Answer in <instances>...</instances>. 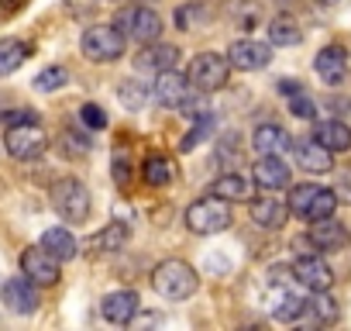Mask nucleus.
<instances>
[{"instance_id": "obj_30", "label": "nucleus", "mask_w": 351, "mask_h": 331, "mask_svg": "<svg viewBox=\"0 0 351 331\" xmlns=\"http://www.w3.org/2000/svg\"><path fill=\"white\" fill-rule=\"evenodd\" d=\"M265 32H269V42H272V45H282V49H289V45H300V42H303V32H300L296 18H289V14L272 18Z\"/></svg>"}, {"instance_id": "obj_32", "label": "nucleus", "mask_w": 351, "mask_h": 331, "mask_svg": "<svg viewBox=\"0 0 351 331\" xmlns=\"http://www.w3.org/2000/svg\"><path fill=\"white\" fill-rule=\"evenodd\" d=\"M117 100L128 107V111H141L148 100H152V87H145L141 80H124L117 87Z\"/></svg>"}, {"instance_id": "obj_24", "label": "nucleus", "mask_w": 351, "mask_h": 331, "mask_svg": "<svg viewBox=\"0 0 351 331\" xmlns=\"http://www.w3.org/2000/svg\"><path fill=\"white\" fill-rule=\"evenodd\" d=\"M128 242H131V228H128V221H110V225H104V228L90 238V249L104 255V252H121Z\"/></svg>"}, {"instance_id": "obj_27", "label": "nucleus", "mask_w": 351, "mask_h": 331, "mask_svg": "<svg viewBox=\"0 0 351 331\" xmlns=\"http://www.w3.org/2000/svg\"><path fill=\"white\" fill-rule=\"evenodd\" d=\"M172 176H176L172 159H169V155H162V152H152V155L141 162V180H145L152 190L169 187V183H172Z\"/></svg>"}, {"instance_id": "obj_36", "label": "nucleus", "mask_w": 351, "mask_h": 331, "mask_svg": "<svg viewBox=\"0 0 351 331\" xmlns=\"http://www.w3.org/2000/svg\"><path fill=\"white\" fill-rule=\"evenodd\" d=\"M289 114H293V117H300V121H317V104L306 97V90L289 97Z\"/></svg>"}, {"instance_id": "obj_11", "label": "nucleus", "mask_w": 351, "mask_h": 331, "mask_svg": "<svg viewBox=\"0 0 351 331\" xmlns=\"http://www.w3.org/2000/svg\"><path fill=\"white\" fill-rule=\"evenodd\" d=\"M0 300H4L8 310L28 317V314H35L38 304H42V297H38V283H32V279L21 273V276H14V279H8L4 286H0Z\"/></svg>"}, {"instance_id": "obj_33", "label": "nucleus", "mask_w": 351, "mask_h": 331, "mask_svg": "<svg viewBox=\"0 0 351 331\" xmlns=\"http://www.w3.org/2000/svg\"><path fill=\"white\" fill-rule=\"evenodd\" d=\"M69 83V73L62 69V66H49V69H42L38 76H35V90L38 93H56V90H62Z\"/></svg>"}, {"instance_id": "obj_10", "label": "nucleus", "mask_w": 351, "mask_h": 331, "mask_svg": "<svg viewBox=\"0 0 351 331\" xmlns=\"http://www.w3.org/2000/svg\"><path fill=\"white\" fill-rule=\"evenodd\" d=\"M59 266H62V262H59L56 255H49L42 245H32V249L21 252V273H25L32 283H38V286H56L59 276H62Z\"/></svg>"}, {"instance_id": "obj_5", "label": "nucleus", "mask_w": 351, "mask_h": 331, "mask_svg": "<svg viewBox=\"0 0 351 331\" xmlns=\"http://www.w3.org/2000/svg\"><path fill=\"white\" fill-rule=\"evenodd\" d=\"M80 49L90 62H117L128 49V38L117 32V25H93L83 32Z\"/></svg>"}, {"instance_id": "obj_21", "label": "nucleus", "mask_w": 351, "mask_h": 331, "mask_svg": "<svg viewBox=\"0 0 351 331\" xmlns=\"http://www.w3.org/2000/svg\"><path fill=\"white\" fill-rule=\"evenodd\" d=\"M272 307H269V314L276 317V321H282V324H296L303 314H306V300L296 293V283L289 286H276V293H272V300H269Z\"/></svg>"}, {"instance_id": "obj_26", "label": "nucleus", "mask_w": 351, "mask_h": 331, "mask_svg": "<svg viewBox=\"0 0 351 331\" xmlns=\"http://www.w3.org/2000/svg\"><path fill=\"white\" fill-rule=\"evenodd\" d=\"M313 138H317L324 148H330L334 155L351 148V128H348L344 121H317V124H313Z\"/></svg>"}, {"instance_id": "obj_8", "label": "nucleus", "mask_w": 351, "mask_h": 331, "mask_svg": "<svg viewBox=\"0 0 351 331\" xmlns=\"http://www.w3.org/2000/svg\"><path fill=\"white\" fill-rule=\"evenodd\" d=\"M4 145H8V152H11L14 159H21V162H35V159L45 155V148H49V135L42 131V124H18V128H8Z\"/></svg>"}, {"instance_id": "obj_34", "label": "nucleus", "mask_w": 351, "mask_h": 331, "mask_svg": "<svg viewBox=\"0 0 351 331\" xmlns=\"http://www.w3.org/2000/svg\"><path fill=\"white\" fill-rule=\"evenodd\" d=\"M241 155H245V148H241V138H238L234 131L217 141V159H221L224 166H241Z\"/></svg>"}, {"instance_id": "obj_6", "label": "nucleus", "mask_w": 351, "mask_h": 331, "mask_svg": "<svg viewBox=\"0 0 351 331\" xmlns=\"http://www.w3.org/2000/svg\"><path fill=\"white\" fill-rule=\"evenodd\" d=\"M114 25L124 38H131L138 45H148V42L162 38V14L152 11V8H124V11H117Z\"/></svg>"}, {"instance_id": "obj_31", "label": "nucleus", "mask_w": 351, "mask_h": 331, "mask_svg": "<svg viewBox=\"0 0 351 331\" xmlns=\"http://www.w3.org/2000/svg\"><path fill=\"white\" fill-rule=\"evenodd\" d=\"M306 310L313 314L317 324H334L341 317V307H337V300L327 290H313V297L306 300Z\"/></svg>"}, {"instance_id": "obj_42", "label": "nucleus", "mask_w": 351, "mask_h": 331, "mask_svg": "<svg viewBox=\"0 0 351 331\" xmlns=\"http://www.w3.org/2000/svg\"><path fill=\"white\" fill-rule=\"evenodd\" d=\"M279 93H286V97L303 93V83H300V80H279Z\"/></svg>"}, {"instance_id": "obj_43", "label": "nucleus", "mask_w": 351, "mask_h": 331, "mask_svg": "<svg viewBox=\"0 0 351 331\" xmlns=\"http://www.w3.org/2000/svg\"><path fill=\"white\" fill-rule=\"evenodd\" d=\"M313 4H317V8H334L337 0H313Z\"/></svg>"}, {"instance_id": "obj_12", "label": "nucleus", "mask_w": 351, "mask_h": 331, "mask_svg": "<svg viewBox=\"0 0 351 331\" xmlns=\"http://www.w3.org/2000/svg\"><path fill=\"white\" fill-rule=\"evenodd\" d=\"M228 59H231V69L258 73V69H265L272 62V49L265 42H255V38H238V42H231Z\"/></svg>"}, {"instance_id": "obj_7", "label": "nucleus", "mask_w": 351, "mask_h": 331, "mask_svg": "<svg viewBox=\"0 0 351 331\" xmlns=\"http://www.w3.org/2000/svg\"><path fill=\"white\" fill-rule=\"evenodd\" d=\"M190 83L197 87V90H204V93H210V90H221V87H228V80H231V59L228 56H221V52H200L193 62H190Z\"/></svg>"}, {"instance_id": "obj_25", "label": "nucleus", "mask_w": 351, "mask_h": 331, "mask_svg": "<svg viewBox=\"0 0 351 331\" xmlns=\"http://www.w3.org/2000/svg\"><path fill=\"white\" fill-rule=\"evenodd\" d=\"M38 245H42L49 255H56L59 262H69V259H76V252H80V242H76V235H73L69 228H49Z\"/></svg>"}, {"instance_id": "obj_39", "label": "nucleus", "mask_w": 351, "mask_h": 331, "mask_svg": "<svg viewBox=\"0 0 351 331\" xmlns=\"http://www.w3.org/2000/svg\"><path fill=\"white\" fill-rule=\"evenodd\" d=\"M4 128H18V124H38V111H32V107H11V111H4Z\"/></svg>"}, {"instance_id": "obj_15", "label": "nucleus", "mask_w": 351, "mask_h": 331, "mask_svg": "<svg viewBox=\"0 0 351 331\" xmlns=\"http://www.w3.org/2000/svg\"><path fill=\"white\" fill-rule=\"evenodd\" d=\"M293 276H296V283L306 286L310 293H313V290H330V283H334L330 266H327L324 255H317V252H310V255H296V262H293Z\"/></svg>"}, {"instance_id": "obj_13", "label": "nucleus", "mask_w": 351, "mask_h": 331, "mask_svg": "<svg viewBox=\"0 0 351 331\" xmlns=\"http://www.w3.org/2000/svg\"><path fill=\"white\" fill-rule=\"evenodd\" d=\"M252 221L262 228V231H279L289 218V204H282L276 197V190H262V197H252V207H248Z\"/></svg>"}, {"instance_id": "obj_38", "label": "nucleus", "mask_w": 351, "mask_h": 331, "mask_svg": "<svg viewBox=\"0 0 351 331\" xmlns=\"http://www.w3.org/2000/svg\"><path fill=\"white\" fill-rule=\"evenodd\" d=\"M110 173H114V183H117L121 190H128V187H131V159H128L124 152H114V166H110Z\"/></svg>"}, {"instance_id": "obj_28", "label": "nucleus", "mask_w": 351, "mask_h": 331, "mask_svg": "<svg viewBox=\"0 0 351 331\" xmlns=\"http://www.w3.org/2000/svg\"><path fill=\"white\" fill-rule=\"evenodd\" d=\"M28 56H32V45L21 42V38H4L0 42V80L18 73L28 62Z\"/></svg>"}, {"instance_id": "obj_3", "label": "nucleus", "mask_w": 351, "mask_h": 331, "mask_svg": "<svg viewBox=\"0 0 351 331\" xmlns=\"http://www.w3.org/2000/svg\"><path fill=\"white\" fill-rule=\"evenodd\" d=\"M289 214L303 218V221H320V218H330L337 211V194L327 190V187H317V183H296L289 190Z\"/></svg>"}, {"instance_id": "obj_23", "label": "nucleus", "mask_w": 351, "mask_h": 331, "mask_svg": "<svg viewBox=\"0 0 351 331\" xmlns=\"http://www.w3.org/2000/svg\"><path fill=\"white\" fill-rule=\"evenodd\" d=\"M289 145H293V138L282 124H258L252 135V148L258 155H282V152H289Z\"/></svg>"}, {"instance_id": "obj_2", "label": "nucleus", "mask_w": 351, "mask_h": 331, "mask_svg": "<svg viewBox=\"0 0 351 331\" xmlns=\"http://www.w3.org/2000/svg\"><path fill=\"white\" fill-rule=\"evenodd\" d=\"M183 221H186V228L193 235H221V231L231 228V204L224 197H217V194L200 197V201H193L186 207Z\"/></svg>"}, {"instance_id": "obj_9", "label": "nucleus", "mask_w": 351, "mask_h": 331, "mask_svg": "<svg viewBox=\"0 0 351 331\" xmlns=\"http://www.w3.org/2000/svg\"><path fill=\"white\" fill-rule=\"evenodd\" d=\"M190 76L176 73V69H165V73H155V83H152V100L165 111H183L186 100H190Z\"/></svg>"}, {"instance_id": "obj_22", "label": "nucleus", "mask_w": 351, "mask_h": 331, "mask_svg": "<svg viewBox=\"0 0 351 331\" xmlns=\"http://www.w3.org/2000/svg\"><path fill=\"white\" fill-rule=\"evenodd\" d=\"M183 114H190L193 117V128L183 135V141H180V152H193L204 138H210L214 135V124H217V117H214V111L210 107H193V100H186V107H183Z\"/></svg>"}, {"instance_id": "obj_19", "label": "nucleus", "mask_w": 351, "mask_h": 331, "mask_svg": "<svg viewBox=\"0 0 351 331\" xmlns=\"http://www.w3.org/2000/svg\"><path fill=\"white\" fill-rule=\"evenodd\" d=\"M138 293L134 290H110L104 300H100V314H104V321H110V324H131L134 321V314H138Z\"/></svg>"}, {"instance_id": "obj_4", "label": "nucleus", "mask_w": 351, "mask_h": 331, "mask_svg": "<svg viewBox=\"0 0 351 331\" xmlns=\"http://www.w3.org/2000/svg\"><path fill=\"white\" fill-rule=\"evenodd\" d=\"M49 194H52V207H56V214H59L62 221L80 225V221L90 218L93 201H90V190H86L76 176H62V180H56Z\"/></svg>"}, {"instance_id": "obj_29", "label": "nucleus", "mask_w": 351, "mask_h": 331, "mask_svg": "<svg viewBox=\"0 0 351 331\" xmlns=\"http://www.w3.org/2000/svg\"><path fill=\"white\" fill-rule=\"evenodd\" d=\"M210 194L224 197L228 204H234V201H252V180L241 176V173H224L221 180H214Z\"/></svg>"}, {"instance_id": "obj_20", "label": "nucleus", "mask_w": 351, "mask_h": 331, "mask_svg": "<svg viewBox=\"0 0 351 331\" xmlns=\"http://www.w3.org/2000/svg\"><path fill=\"white\" fill-rule=\"evenodd\" d=\"M313 69H317V76H320L327 87H337V83H344V76H348V52H344L341 45H324V49L317 52V59H313Z\"/></svg>"}, {"instance_id": "obj_18", "label": "nucleus", "mask_w": 351, "mask_h": 331, "mask_svg": "<svg viewBox=\"0 0 351 331\" xmlns=\"http://www.w3.org/2000/svg\"><path fill=\"white\" fill-rule=\"evenodd\" d=\"M180 49L169 45V42H148L141 45V52L134 56V66L138 69H148V73H165V69H176V62H180Z\"/></svg>"}, {"instance_id": "obj_17", "label": "nucleus", "mask_w": 351, "mask_h": 331, "mask_svg": "<svg viewBox=\"0 0 351 331\" xmlns=\"http://www.w3.org/2000/svg\"><path fill=\"white\" fill-rule=\"evenodd\" d=\"M306 242L320 252H337L344 249L348 242V228L330 214V218H320V221H310V231H306Z\"/></svg>"}, {"instance_id": "obj_35", "label": "nucleus", "mask_w": 351, "mask_h": 331, "mask_svg": "<svg viewBox=\"0 0 351 331\" xmlns=\"http://www.w3.org/2000/svg\"><path fill=\"white\" fill-rule=\"evenodd\" d=\"M204 14H207V8L193 0V4H186V8L176 11V28H180V32H193V28L200 25V18H204Z\"/></svg>"}, {"instance_id": "obj_14", "label": "nucleus", "mask_w": 351, "mask_h": 331, "mask_svg": "<svg viewBox=\"0 0 351 331\" xmlns=\"http://www.w3.org/2000/svg\"><path fill=\"white\" fill-rule=\"evenodd\" d=\"M289 152H293L296 166H300V170H306V173H330V170H334V152H330V148H324L313 135H310V138L293 141V145H289Z\"/></svg>"}, {"instance_id": "obj_16", "label": "nucleus", "mask_w": 351, "mask_h": 331, "mask_svg": "<svg viewBox=\"0 0 351 331\" xmlns=\"http://www.w3.org/2000/svg\"><path fill=\"white\" fill-rule=\"evenodd\" d=\"M252 183L258 190H282L289 187V166L279 155H258V162L252 166Z\"/></svg>"}, {"instance_id": "obj_1", "label": "nucleus", "mask_w": 351, "mask_h": 331, "mask_svg": "<svg viewBox=\"0 0 351 331\" xmlns=\"http://www.w3.org/2000/svg\"><path fill=\"white\" fill-rule=\"evenodd\" d=\"M152 286H155V293L165 297V300H186V297L197 293L200 276H197V269H193L190 262H183V259H165V262L155 266Z\"/></svg>"}, {"instance_id": "obj_40", "label": "nucleus", "mask_w": 351, "mask_h": 331, "mask_svg": "<svg viewBox=\"0 0 351 331\" xmlns=\"http://www.w3.org/2000/svg\"><path fill=\"white\" fill-rule=\"evenodd\" d=\"M62 145H66V152H69V155H73V152L86 155L93 141L86 138V131H73V128H66V131H62Z\"/></svg>"}, {"instance_id": "obj_41", "label": "nucleus", "mask_w": 351, "mask_h": 331, "mask_svg": "<svg viewBox=\"0 0 351 331\" xmlns=\"http://www.w3.org/2000/svg\"><path fill=\"white\" fill-rule=\"evenodd\" d=\"M334 194H337V201H344V204H351V170L337 176V187H334Z\"/></svg>"}, {"instance_id": "obj_37", "label": "nucleus", "mask_w": 351, "mask_h": 331, "mask_svg": "<svg viewBox=\"0 0 351 331\" xmlns=\"http://www.w3.org/2000/svg\"><path fill=\"white\" fill-rule=\"evenodd\" d=\"M80 121H83L90 131H100V128H107V111H104L100 104H83V107H80Z\"/></svg>"}]
</instances>
